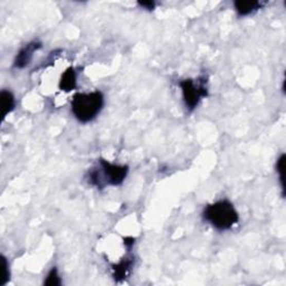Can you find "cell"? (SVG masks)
Returning a JSON list of instances; mask_svg holds the SVG:
<instances>
[{"mask_svg":"<svg viewBox=\"0 0 286 286\" xmlns=\"http://www.w3.org/2000/svg\"><path fill=\"white\" fill-rule=\"evenodd\" d=\"M276 170L279 174V181H281L282 190H283V196L285 193V179H284V172H285V154H282L281 158L277 160L276 164Z\"/></svg>","mask_w":286,"mask_h":286,"instance_id":"7c38bea8","label":"cell"},{"mask_svg":"<svg viewBox=\"0 0 286 286\" xmlns=\"http://www.w3.org/2000/svg\"><path fill=\"white\" fill-rule=\"evenodd\" d=\"M181 92L187 109L190 111L197 108L200 100L208 95L207 77L201 76L198 80H185L180 82Z\"/></svg>","mask_w":286,"mask_h":286,"instance_id":"277c9868","label":"cell"},{"mask_svg":"<svg viewBox=\"0 0 286 286\" xmlns=\"http://www.w3.org/2000/svg\"><path fill=\"white\" fill-rule=\"evenodd\" d=\"M76 87V72L74 67H68L60 80V88L64 92H70Z\"/></svg>","mask_w":286,"mask_h":286,"instance_id":"ba28073f","label":"cell"},{"mask_svg":"<svg viewBox=\"0 0 286 286\" xmlns=\"http://www.w3.org/2000/svg\"><path fill=\"white\" fill-rule=\"evenodd\" d=\"M44 284L48 285V286H57V285L62 284V279H61L60 275H58V272H57L56 267H53L50 270L46 279H45Z\"/></svg>","mask_w":286,"mask_h":286,"instance_id":"8fae6325","label":"cell"},{"mask_svg":"<svg viewBox=\"0 0 286 286\" xmlns=\"http://www.w3.org/2000/svg\"><path fill=\"white\" fill-rule=\"evenodd\" d=\"M2 277H0V286L6 285L10 279V272H9V264L7 258L4 255L2 256Z\"/></svg>","mask_w":286,"mask_h":286,"instance_id":"30bf717a","label":"cell"},{"mask_svg":"<svg viewBox=\"0 0 286 286\" xmlns=\"http://www.w3.org/2000/svg\"><path fill=\"white\" fill-rule=\"evenodd\" d=\"M264 4L261 2H256V0H237L234 3L235 9L240 16H247L253 12L258 10L262 7Z\"/></svg>","mask_w":286,"mask_h":286,"instance_id":"8992f818","label":"cell"},{"mask_svg":"<svg viewBox=\"0 0 286 286\" xmlns=\"http://www.w3.org/2000/svg\"><path fill=\"white\" fill-rule=\"evenodd\" d=\"M42 48V43L38 41H34L28 43L26 46H24L21 51L17 54L16 60L14 63V67L16 68H25L32 60L35 51Z\"/></svg>","mask_w":286,"mask_h":286,"instance_id":"5b68a950","label":"cell"},{"mask_svg":"<svg viewBox=\"0 0 286 286\" xmlns=\"http://www.w3.org/2000/svg\"><path fill=\"white\" fill-rule=\"evenodd\" d=\"M134 265L133 258H124L119 264L113 265V276L116 281H121V279H124L129 273L131 272L132 267Z\"/></svg>","mask_w":286,"mask_h":286,"instance_id":"52a82bcc","label":"cell"},{"mask_svg":"<svg viewBox=\"0 0 286 286\" xmlns=\"http://www.w3.org/2000/svg\"><path fill=\"white\" fill-rule=\"evenodd\" d=\"M204 219L218 230H228L239 222V214L229 200H219L208 205L203 212Z\"/></svg>","mask_w":286,"mask_h":286,"instance_id":"6da1fadb","label":"cell"},{"mask_svg":"<svg viewBox=\"0 0 286 286\" xmlns=\"http://www.w3.org/2000/svg\"><path fill=\"white\" fill-rule=\"evenodd\" d=\"M100 166L102 169V173L99 172V170H96V169H92L87 174L88 184L100 188V189H102L105 184L111 186H120L126 180L129 173L128 166L113 165L104 159L100 160Z\"/></svg>","mask_w":286,"mask_h":286,"instance_id":"3957f363","label":"cell"},{"mask_svg":"<svg viewBox=\"0 0 286 286\" xmlns=\"http://www.w3.org/2000/svg\"><path fill=\"white\" fill-rule=\"evenodd\" d=\"M0 101H2V116L5 119L15 109V97L10 91L3 90L0 94Z\"/></svg>","mask_w":286,"mask_h":286,"instance_id":"9c48e42d","label":"cell"},{"mask_svg":"<svg viewBox=\"0 0 286 286\" xmlns=\"http://www.w3.org/2000/svg\"><path fill=\"white\" fill-rule=\"evenodd\" d=\"M138 5L140 7L148 9V10H153L155 7V3L154 2H139Z\"/></svg>","mask_w":286,"mask_h":286,"instance_id":"4fadbf2b","label":"cell"},{"mask_svg":"<svg viewBox=\"0 0 286 286\" xmlns=\"http://www.w3.org/2000/svg\"><path fill=\"white\" fill-rule=\"evenodd\" d=\"M134 243H135V238H133V237H126L124 238V245H126V247H128L129 249L132 248V246L134 245Z\"/></svg>","mask_w":286,"mask_h":286,"instance_id":"5bb4252c","label":"cell"},{"mask_svg":"<svg viewBox=\"0 0 286 286\" xmlns=\"http://www.w3.org/2000/svg\"><path fill=\"white\" fill-rule=\"evenodd\" d=\"M104 96L100 91L91 93H76L72 100V112L82 123L93 121L102 111Z\"/></svg>","mask_w":286,"mask_h":286,"instance_id":"7a4b0ae2","label":"cell"}]
</instances>
